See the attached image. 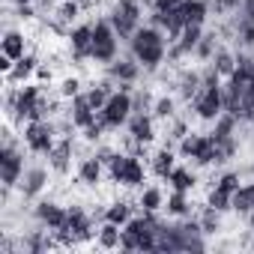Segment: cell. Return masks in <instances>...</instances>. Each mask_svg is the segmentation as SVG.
I'll return each mask as SVG.
<instances>
[{
    "label": "cell",
    "instance_id": "6da1fadb",
    "mask_svg": "<svg viewBox=\"0 0 254 254\" xmlns=\"http://www.w3.org/2000/svg\"><path fill=\"white\" fill-rule=\"evenodd\" d=\"M132 54L138 63H144V69H159V63L165 60V36L159 27H138L132 36Z\"/></svg>",
    "mask_w": 254,
    "mask_h": 254
},
{
    "label": "cell",
    "instance_id": "7a4b0ae2",
    "mask_svg": "<svg viewBox=\"0 0 254 254\" xmlns=\"http://www.w3.org/2000/svg\"><path fill=\"white\" fill-rule=\"evenodd\" d=\"M132 114H135V108H132V93H129V84H123L120 93H114V96L108 99V105L96 114V120L105 126V129H120L123 123H129Z\"/></svg>",
    "mask_w": 254,
    "mask_h": 254
},
{
    "label": "cell",
    "instance_id": "3957f363",
    "mask_svg": "<svg viewBox=\"0 0 254 254\" xmlns=\"http://www.w3.org/2000/svg\"><path fill=\"white\" fill-rule=\"evenodd\" d=\"M90 60H96V63H111V60H117V30H114L111 21H96V24H93Z\"/></svg>",
    "mask_w": 254,
    "mask_h": 254
},
{
    "label": "cell",
    "instance_id": "277c9868",
    "mask_svg": "<svg viewBox=\"0 0 254 254\" xmlns=\"http://www.w3.org/2000/svg\"><path fill=\"white\" fill-rule=\"evenodd\" d=\"M138 21H141V3L138 0H120L111 12V24H114L120 39H132L135 30H138Z\"/></svg>",
    "mask_w": 254,
    "mask_h": 254
},
{
    "label": "cell",
    "instance_id": "5b68a950",
    "mask_svg": "<svg viewBox=\"0 0 254 254\" xmlns=\"http://www.w3.org/2000/svg\"><path fill=\"white\" fill-rule=\"evenodd\" d=\"M183 156H191L197 165H221L218 159V147L212 141V135H186L180 144Z\"/></svg>",
    "mask_w": 254,
    "mask_h": 254
},
{
    "label": "cell",
    "instance_id": "8992f818",
    "mask_svg": "<svg viewBox=\"0 0 254 254\" xmlns=\"http://www.w3.org/2000/svg\"><path fill=\"white\" fill-rule=\"evenodd\" d=\"M48 111V102L42 99V90L39 87H24L21 93H15V117L18 120H42Z\"/></svg>",
    "mask_w": 254,
    "mask_h": 254
},
{
    "label": "cell",
    "instance_id": "52a82bcc",
    "mask_svg": "<svg viewBox=\"0 0 254 254\" xmlns=\"http://www.w3.org/2000/svg\"><path fill=\"white\" fill-rule=\"evenodd\" d=\"M111 180L120 183V186H141L144 183V165L135 159V156H114L111 159Z\"/></svg>",
    "mask_w": 254,
    "mask_h": 254
},
{
    "label": "cell",
    "instance_id": "ba28073f",
    "mask_svg": "<svg viewBox=\"0 0 254 254\" xmlns=\"http://www.w3.org/2000/svg\"><path fill=\"white\" fill-rule=\"evenodd\" d=\"M194 114L200 120H218L224 114V87H203L194 99Z\"/></svg>",
    "mask_w": 254,
    "mask_h": 254
},
{
    "label": "cell",
    "instance_id": "9c48e42d",
    "mask_svg": "<svg viewBox=\"0 0 254 254\" xmlns=\"http://www.w3.org/2000/svg\"><path fill=\"white\" fill-rule=\"evenodd\" d=\"M21 174H24V162H21V153L15 150L12 141L3 144L0 150V177H3V186L12 189L15 183H21Z\"/></svg>",
    "mask_w": 254,
    "mask_h": 254
},
{
    "label": "cell",
    "instance_id": "30bf717a",
    "mask_svg": "<svg viewBox=\"0 0 254 254\" xmlns=\"http://www.w3.org/2000/svg\"><path fill=\"white\" fill-rule=\"evenodd\" d=\"M24 141L33 153H51L54 147V126L45 120H30L24 129Z\"/></svg>",
    "mask_w": 254,
    "mask_h": 254
},
{
    "label": "cell",
    "instance_id": "8fae6325",
    "mask_svg": "<svg viewBox=\"0 0 254 254\" xmlns=\"http://www.w3.org/2000/svg\"><path fill=\"white\" fill-rule=\"evenodd\" d=\"M36 218H39L48 230H60V227L66 224L69 212H66L60 203H54V200H42V203H36Z\"/></svg>",
    "mask_w": 254,
    "mask_h": 254
},
{
    "label": "cell",
    "instance_id": "7c38bea8",
    "mask_svg": "<svg viewBox=\"0 0 254 254\" xmlns=\"http://www.w3.org/2000/svg\"><path fill=\"white\" fill-rule=\"evenodd\" d=\"M96 114H99V111L90 105V99H87V96H81V93H78V96L72 99V111H69L72 126H81V129H87L90 123H96Z\"/></svg>",
    "mask_w": 254,
    "mask_h": 254
},
{
    "label": "cell",
    "instance_id": "4fadbf2b",
    "mask_svg": "<svg viewBox=\"0 0 254 254\" xmlns=\"http://www.w3.org/2000/svg\"><path fill=\"white\" fill-rule=\"evenodd\" d=\"M69 42H72V54H75V60L90 57V45H93V24H81V27H75V30H72V36H69Z\"/></svg>",
    "mask_w": 254,
    "mask_h": 254
},
{
    "label": "cell",
    "instance_id": "5bb4252c",
    "mask_svg": "<svg viewBox=\"0 0 254 254\" xmlns=\"http://www.w3.org/2000/svg\"><path fill=\"white\" fill-rule=\"evenodd\" d=\"M129 132H132V138H135L138 144H150V141L156 138L153 120H150L147 114H132V117H129Z\"/></svg>",
    "mask_w": 254,
    "mask_h": 254
},
{
    "label": "cell",
    "instance_id": "9a60e30c",
    "mask_svg": "<svg viewBox=\"0 0 254 254\" xmlns=\"http://www.w3.org/2000/svg\"><path fill=\"white\" fill-rule=\"evenodd\" d=\"M21 194L24 197H36L45 186H48V171H42V168H33V171H27L24 177H21Z\"/></svg>",
    "mask_w": 254,
    "mask_h": 254
},
{
    "label": "cell",
    "instance_id": "2e32d148",
    "mask_svg": "<svg viewBox=\"0 0 254 254\" xmlns=\"http://www.w3.org/2000/svg\"><path fill=\"white\" fill-rule=\"evenodd\" d=\"M138 72H141L138 60H111V66H108V75L123 84H132L138 78Z\"/></svg>",
    "mask_w": 254,
    "mask_h": 254
},
{
    "label": "cell",
    "instance_id": "e0dca14e",
    "mask_svg": "<svg viewBox=\"0 0 254 254\" xmlns=\"http://www.w3.org/2000/svg\"><path fill=\"white\" fill-rule=\"evenodd\" d=\"M197 42H200V24H186L183 33H180V39H177V45H174V51H171V57L189 54L191 48H197Z\"/></svg>",
    "mask_w": 254,
    "mask_h": 254
},
{
    "label": "cell",
    "instance_id": "ac0fdd59",
    "mask_svg": "<svg viewBox=\"0 0 254 254\" xmlns=\"http://www.w3.org/2000/svg\"><path fill=\"white\" fill-rule=\"evenodd\" d=\"M180 12H183V21L186 24H203L206 21V12H209V3H206V0H183Z\"/></svg>",
    "mask_w": 254,
    "mask_h": 254
},
{
    "label": "cell",
    "instance_id": "d6986e66",
    "mask_svg": "<svg viewBox=\"0 0 254 254\" xmlns=\"http://www.w3.org/2000/svg\"><path fill=\"white\" fill-rule=\"evenodd\" d=\"M48 159H51V168H54L57 174H66V171H69V159H72V141L66 138V141L54 144L51 153H48Z\"/></svg>",
    "mask_w": 254,
    "mask_h": 254
},
{
    "label": "cell",
    "instance_id": "ffe728a7",
    "mask_svg": "<svg viewBox=\"0 0 254 254\" xmlns=\"http://www.w3.org/2000/svg\"><path fill=\"white\" fill-rule=\"evenodd\" d=\"M177 90H180V96L183 99H194L200 90H203V75H197V72H183L180 75V81H177Z\"/></svg>",
    "mask_w": 254,
    "mask_h": 254
},
{
    "label": "cell",
    "instance_id": "44dd1931",
    "mask_svg": "<svg viewBox=\"0 0 254 254\" xmlns=\"http://www.w3.org/2000/svg\"><path fill=\"white\" fill-rule=\"evenodd\" d=\"M102 162L96 159V156H90V159H84L81 165H78V180L84 183V186H96L99 180H102Z\"/></svg>",
    "mask_w": 254,
    "mask_h": 254
},
{
    "label": "cell",
    "instance_id": "7402d4cb",
    "mask_svg": "<svg viewBox=\"0 0 254 254\" xmlns=\"http://www.w3.org/2000/svg\"><path fill=\"white\" fill-rule=\"evenodd\" d=\"M233 209H236V212H242V215L254 212V183L239 186V189L233 191Z\"/></svg>",
    "mask_w": 254,
    "mask_h": 254
},
{
    "label": "cell",
    "instance_id": "603a6c76",
    "mask_svg": "<svg viewBox=\"0 0 254 254\" xmlns=\"http://www.w3.org/2000/svg\"><path fill=\"white\" fill-rule=\"evenodd\" d=\"M36 69H39V66H36V57H33V54H24L21 60H15V66H12V72H9L6 78H9V81H27Z\"/></svg>",
    "mask_w": 254,
    "mask_h": 254
},
{
    "label": "cell",
    "instance_id": "cb8c5ba5",
    "mask_svg": "<svg viewBox=\"0 0 254 254\" xmlns=\"http://www.w3.org/2000/svg\"><path fill=\"white\" fill-rule=\"evenodd\" d=\"M3 54L12 57V60L24 57V36L18 30H6V36H3Z\"/></svg>",
    "mask_w": 254,
    "mask_h": 254
},
{
    "label": "cell",
    "instance_id": "d4e9b609",
    "mask_svg": "<svg viewBox=\"0 0 254 254\" xmlns=\"http://www.w3.org/2000/svg\"><path fill=\"white\" fill-rule=\"evenodd\" d=\"M120 236H123V227L114 221H105L99 227V245L102 248H120Z\"/></svg>",
    "mask_w": 254,
    "mask_h": 254
},
{
    "label": "cell",
    "instance_id": "484cf974",
    "mask_svg": "<svg viewBox=\"0 0 254 254\" xmlns=\"http://www.w3.org/2000/svg\"><path fill=\"white\" fill-rule=\"evenodd\" d=\"M236 120L239 117H233V114H221L218 120H215V129H212V141H221V138H230L233 135V129H236Z\"/></svg>",
    "mask_w": 254,
    "mask_h": 254
},
{
    "label": "cell",
    "instance_id": "4316f807",
    "mask_svg": "<svg viewBox=\"0 0 254 254\" xmlns=\"http://www.w3.org/2000/svg\"><path fill=\"white\" fill-rule=\"evenodd\" d=\"M212 66H215L218 75H233V72H236V57H233L230 51L218 48V51L212 54Z\"/></svg>",
    "mask_w": 254,
    "mask_h": 254
},
{
    "label": "cell",
    "instance_id": "83f0119b",
    "mask_svg": "<svg viewBox=\"0 0 254 254\" xmlns=\"http://www.w3.org/2000/svg\"><path fill=\"white\" fill-rule=\"evenodd\" d=\"M168 183L174 186V191H189V189L194 186V174L186 171V168H174V171L168 174Z\"/></svg>",
    "mask_w": 254,
    "mask_h": 254
},
{
    "label": "cell",
    "instance_id": "f1b7e54d",
    "mask_svg": "<svg viewBox=\"0 0 254 254\" xmlns=\"http://www.w3.org/2000/svg\"><path fill=\"white\" fill-rule=\"evenodd\" d=\"M212 209H218V212H224V209H233V191H227V189H221V186H215L212 191H209V200H206Z\"/></svg>",
    "mask_w": 254,
    "mask_h": 254
},
{
    "label": "cell",
    "instance_id": "f546056e",
    "mask_svg": "<svg viewBox=\"0 0 254 254\" xmlns=\"http://www.w3.org/2000/svg\"><path fill=\"white\" fill-rule=\"evenodd\" d=\"M105 221H114V224L126 227V221H129V203H111L105 209Z\"/></svg>",
    "mask_w": 254,
    "mask_h": 254
},
{
    "label": "cell",
    "instance_id": "4dcf8cb0",
    "mask_svg": "<svg viewBox=\"0 0 254 254\" xmlns=\"http://www.w3.org/2000/svg\"><path fill=\"white\" fill-rule=\"evenodd\" d=\"M153 171L159 174V177H168L171 171H174V153L165 147L162 153H156V159H153Z\"/></svg>",
    "mask_w": 254,
    "mask_h": 254
},
{
    "label": "cell",
    "instance_id": "1f68e13d",
    "mask_svg": "<svg viewBox=\"0 0 254 254\" xmlns=\"http://www.w3.org/2000/svg\"><path fill=\"white\" fill-rule=\"evenodd\" d=\"M218 224H221V212L212 209V206L206 203V209H203V215H200V227H203V233H215Z\"/></svg>",
    "mask_w": 254,
    "mask_h": 254
},
{
    "label": "cell",
    "instance_id": "d6a6232c",
    "mask_svg": "<svg viewBox=\"0 0 254 254\" xmlns=\"http://www.w3.org/2000/svg\"><path fill=\"white\" fill-rule=\"evenodd\" d=\"M168 212H171V215H186V212H189V197H186V191H174V194L168 197Z\"/></svg>",
    "mask_w": 254,
    "mask_h": 254
},
{
    "label": "cell",
    "instance_id": "836d02e7",
    "mask_svg": "<svg viewBox=\"0 0 254 254\" xmlns=\"http://www.w3.org/2000/svg\"><path fill=\"white\" fill-rule=\"evenodd\" d=\"M141 206H144V212H156V209L162 206V191H159V189H144Z\"/></svg>",
    "mask_w": 254,
    "mask_h": 254
},
{
    "label": "cell",
    "instance_id": "e575fe53",
    "mask_svg": "<svg viewBox=\"0 0 254 254\" xmlns=\"http://www.w3.org/2000/svg\"><path fill=\"white\" fill-rule=\"evenodd\" d=\"M197 57H203V60H209L212 54H215V33H209V36H200V42H197Z\"/></svg>",
    "mask_w": 254,
    "mask_h": 254
},
{
    "label": "cell",
    "instance_id": "d590c367",
    "mask_svg": "<svg viewBox=\"0 0 254 254\" xmlns=\"http://www.w3.org/2000/svg\"><path fill=\"white\" fill-rule=\"evenodd\" d=\"M81 93V81L78 78H66L63 84H60V96H66V99H75Z\"/></svg>",
    "mask_w": 254,
    "mask_h": 254
},
{
    "label": "cell",
    "instance_id": "8d00e7d4",
    "mask_svg": "<svg viewBox=\"0 0 254 254\" xmlns=\"http://www.w3.org/2000/svg\"><path fill=\"white\" fill-rule=\"evenodd\" d=\"M153 114H156V117H162V120L174 117V99H168V96H165V99H159V102H156V108H153Z\"/></svg>",
    "mask_w": 254,
    "mask_h": 254
},
{
    "label": "cell",
    "instance_id": "74e56055",
    "mask_svg": "<svg viewBox=\"0 0 254 254\" xmlns=\"http://www.w3.org/2000/svg\"><path fill=\"white\" fill-rule=\"evenodd\" d=\"M239 39H242L245 45H254V21L239 18Z\"/></svg>",
    "mask_w": 254,
    "mask_h": 254
},
{
    "label": "cell",
    "instance_id": "f35d334b",
    "mask_svg": "<svg viewBox=\"0 0 254 254\" xmlns=\"http://www.w3.org/2000/svg\"><path fill=\"white\" fill-rule=\"evenodd\" d=\"M132 108H135V114H144V111L150 108V93H147V90L135 93V96H132Z\"/></svg>",
    "mask_w": 254,
    "mask_h": 254
},
{
    "label": "cell",
    "instance_id": "ab89813d",
    "mask_svg": "<svg viewBox=\"0 0 254 254\" xmlns=\"http://www.w3.org/2000/svg\"><path fill=\"white\" fill-rule=\"evenodd\" d=\"M78 12H81V6H78V3H75V0H66V3H63V6H60V12H57V15H60V18H63V21H72V18H75V15H78Z\"/></svg>",
    "mask_w": 254,
    "mask_h": 254
},
{
    "label": "cell",
    "instance_id": "60d3db41",
    "mask_svg": "<svg viewBox=\"0 0 254 254\" xmlns=\"http://www.w3.org/2000/svg\"><path fill=\"white\" fill-rule=\"evenodd\" d=\"M120 248H126V251H138V236H135L132 230H126V227H123V236H120Z\"/></svg>",
    "mask_w": 254,
    "mask_h": 254
},
{
    "label": "cell",
    "instance_id": "b9f144b4",
    "mask_svg": "<svg viewBox=\"0 0 254 254\" xmlns=\"http://www.w3.org/2000/svg\"><path fill=\"white\" fill-rule=\"evenodd\" d=\"M102 129H105V126H102V123L96 120V123H90V126H87V129H84V138H87L90 144H96V141L102 138Z\"/></svg>",
    "mask_w": 254,
    "mask_h": 254
},
{
    "label": "cell",
    "instance_id": "7bdbcfd3",
    "mask_svg": "<svg viewBox=\"0 0 254 254\" xmlns=\"http://www.w3.org/2000/svg\"><path fill=\"white\" fill-rule=\"evenodd\" d=\"M239 183H242V177H239V174H224V177L218 180V186H221V189H227V191H236V189H239Z\"/></svg>",
    "mask_w": 254,
    "mask_h": 254
},
{
    "label": "cell",
    "instance_id": "ee69618b",
    "mask_svg": "<svg viewBox=\"0 0 254 254\" xmlns=\"http://www.w3.org/2000/svg\"><path fill=\"white\" fill-rule=\"evenodd\" d=\"M233 6H239V0H212V9H215L218 15H227Z\"/></svg>",
    "mask_w": 254,
    "mask_h": 254
},
{
    "label": "cell",
    "instance_id": "f6af8a7d",
    "mask_svg": "<svg viewBox=\"0 0 254 254\" xmlns=\"http://www.w3.org/2000/svg\"><path fill=\"white\" fill-rule=\"evenodd\" d=\"M114 156H117V153H114V150H108V147H99V150H96V159H99L102 165H111V159H114Z\"/></svg>",
    "mask_w": 254,
    "mask_h": 254
},
{
    "label": "cell",
    "instance_id": "bcb514c9",
    "mask_svg": "<svg viewBox=\"0 0 254 254\" xmlns=\"http://www.w3.org/2000/svg\"><path fill=\"white\" fill-rule=\"evenodd\" d=\"M242 18L254 21V0H242Z\"/></svg>",
    "mask_w": 254,
    "mask_h": 254
},
{
    "label": "cell",
    "instance_id": "7dc6e473",
    "mask_svg": "<svg viewBox=\"0 0 254 254\" xmlns=\"http://www.w3.org/2000/svg\"><path fill=\"white\" fill-rule=\"evenodd\" d=\"M180 3H183V0H156V9H174Z\"/></svg>",
    "mask_w": 254,
    "mask_h": 254
},
{
    "label": "cell",
    "instance_id": "c3c4849f",
    "mask_svg": "<svg viewBox=\"0 0 254 254\" xmlns=\"http://www.w3.org/2000/svg\"><path fill=\"white\" fill-rule=\"evenodd\" d=\"M171 138H177V141L186 138V123H174V135H171Z\"/></svg>",
    "mask_w": 254,
    "mask_h": 254
},
{
    "label": "cell",
    "instance_id": "681fc988",
    "mask_svg": "<svg viewBox=\"0 0 254 254\" xmlns=\"http://www.w3.org/2000/svg\"><path fill=\"white\" fill-rule=\"evenodd\" d=\"M18 15H21V18H33V9H30V6H18Z\"/></svg>",
    "mask_w": 254,
    "mask_h": 254
},
{
    "label": "cell",
    "instance_id": "f907efd6",
    "mask_svg": "<svg viewBox=\"0 0 254 254\" xmlns=\"http://www.w3.org/2000/svg\"><path fill=\"white\" fill-rule=\"evenodd\" d=\"M36 75H39V78L45 81V78H51V69H45V66H39V69H36Z\"/></svg>",
    "mask_w": 254,
    "mask_h": 254
},
{
    "label": "cell",
    "instance_id": "816d5d0a",
    "mask_svg": "<svg viewBox=\"0 0 254 254\" xmlns=\"http://www.w3.org/2000/svg\"><path fill=\"white\" fill-rule=\"evenodd\" d=\"M15 3H18V6H27V3H30V0H15Z\"/></svg>",
    "mask_w": 254,
    "mask_h": 254
}]
</instances>
